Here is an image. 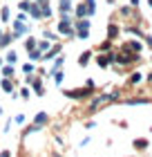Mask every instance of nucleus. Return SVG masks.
Returning a JSON list of instances; mask_svg holds the SVG:
<instances>
[{
	"label": "nucleus",
	"instance_id": "17",
	"mask_svg": "<svg viewBox=\"0 0 152 157\" xmlns=\"http://www.w3.org/2000/svg\"><path fill=\"white\" fill-rule=\"evenodd\" d=\"M38 56H40V49H38V52H32V56H29V59H32V61H36Z\"/></svg>",
	"mask_w": 152,
	"mask_h": 157
},
{
	"label": "nucleus",
	"instance_id": "19",
	"mask_svg": "<svg viewBox=\"0 0 152 157\" xmlns=\"http://www.w3.org/2000/svg\"><path fill=\"white\" fill-rule=\"evenodd\" d=\"M148 45H150V47H152V36H148Z\"/></svg>",
	"mask_w": 152,
	"mask_h": 157
},
{
	"label": "nucleus",
	"instance_id": "3",
	"mask_svg": "<svg viewBox=\"0 0 152 157\" xmlns=\"http://www.w3.org/2000/svg\"><path fill=\"white\" fill-rule=\"evenodd\" d=\"M112 61H114V54H101V56H98V65H101V67H107Z\"/></svg>",
	"mask_w": 152,
	"mask_h": 157
},
{
	"label": "nucleus",
	"instance_id": "8",
	"mask_svg": "<svg viewBox=\"0 0 152 157\" xmlns=\"http://www.w3.org/2000/svg\"><path fill=\"white\" fill-rule=\"evenodd\" d=\"M90 56H92L90 52H85V54L81 56V65H87V61H90Z\"/></svg>",
	"mask_w": 152,
	"mask_h": 157
},
{
	"label": "nucleus",
	"instance_id": "21",
	"mask_svg": "<svg viewBox=\"0 0 152 157\" xmlns=\"http://www.w3.org/2000/svg\"><path fill=\"white\" fill-rule=\"evenodd\" d=\"M0 63H2V59H0Z\"/></svg>",
	"mask_w": 152,
	"mask_h": 157
},
{
	"label": "nucleus",
	"instance_id": "18",
	"mask_svg": "<svg viewBox=\"0 0 152 157\" xmlns=\"http://www.w3.org/2000/svg\"><path fill=\"white\" fill-rule=\"evenodd\" d=\"M34 45H36V40H34V38L27 40V47H29V49H34Z\"/></svg>",
	"mask_w": 152,
	"mask_h": 157
},
{
	"label": "nucleus",
	"instance_id": "16",
	"mask_svg": "<svg viewBox=\"0 0 152 157\" xmlns=\"http://www.w3.org/2000/svg\"><path fill=\"white\" fill-rule=\"evenodd\" d=\"M2 90L9 92V90H11V83H9V81H2Z\"/></svg>",
	"mask_w": 152,
	"mask_h": 157
},
{
	"label": "nucleus",
	"instance_id": "9",
	"mask_svg": "<svg viewBox=\"0 0 152 157\" xmlns=\"http://www.w3.org/2000/svg\"><path fill=\"white\" fill-rule=\"evenodd\" d=\"M134 144H136V148H146V146H148V141H146V139H136Z\"/></svg>",
	"mask_w": 152,
	"mask_h": 157
},
{
	"label": "nucleus",
	"instance_id": "12",
	"mask_svg": "<svg viewBox=\"0 0 152 157\" xmlns=\"http://www.w3.org/2000/svg\"><path fill=\"white\" fill-rule=\"evenodd\" d=\"M117 32H119V29H117L114 25H112V27H107V34H110V36H117Z\"/></svg>",
	"mask_w": 152,
	"mask_h": 157
},
{
	"label": "nucleus",
	"instance_id": "14",
	"mask_svg": "<svg viewBox=\"0 0 152 157\" xmlns=\"http://www.w3.org/2000/svg\"><path fill=\"white\" fill-rule=\"evenodd\" d=\"M7 61H9V63L16 61V52H9V54H7Z\"/></svg>",
	"mask_w": 152,
	"mask_h": 157
},
{
	"label": "nucleus",
	"instance_id": "7",
	"mask_svg": "<svg viewBox=\"0 0 152 157\" xmlns=\"http://www.w3.org/2000/svg\"><path fill=\"white\" fill-rule=\"evenodd\" d=\"M52 74H54V81H56V83H61V81H63V72H58V70H54Z\"/></svg>",
	"mask_w": 152,
	"mask_h": 157
},
{
	"label": "nucleus",
	"instance_id": "10",
	"mask_svg": "<svg viewBox=\"0 0 152 157\" xmlns=\"http://www.w3.org/2000/svg\"><path fill=\"white\" fill-rule=\"evenodd\" d=\"M69 7H72V5H69V0H61V9H63V11H67Z\"/></svg>",
	"mask_w": 152,
	"mask_h": 157
},
{
	"label": "nucleus",
	"instance_id": "6",
	"mask_svg": "<svg viewBox=\"0 0 152 157\" xmlns=\"http://www.w3.org/2000/svg\"><path fill=\"white\" fill-rule=\"evenodd\" d=\"M34 90H36V94H38V97H40V94H45V90H43V83H40V81H36V83H34Z\"/></svg>",
	"mask_w": 152,
	"mask_h": 157
},
{
	"label": "nucleus",
	"instance_id": "5",
	"mask_svg": "<svg viewBox=\"0 0 152 157\" xmlns=\"http://www.w3.org/2000/svg\"><path fill=\"white\" fill-rule=\"evenodd\" d=\"M85 13H87V7H85V5H78V7H76V16H81V18H83Z\"/></svg>",
	"mask_w": 152,
	"mask_h": 157
},
{
	"label": "nucleus",
	"instance_id": "4",
	"mask_svg": "<svg viewBox=\"0 0 152 157\" xmlns=\"http://www.w3.org/2000/svg\"><path fill=\"white\" fill-rule=\"evenodd\" d=\"M45 121H47V115H45V112H40V115L36 117V124H34V126L38 128V126H43V124H45Z\"/></svg>",
	"mask_w": 152,
	"mask_h": 157
},
{
	"label": "nucleus",
	"instance_id": "2",
	"mask_svg": "<svg viewBox=\"0 0 152 157\" xmlns=\"http://www.w3.org/2000/svg\"><path fill=\"white\" fill-rule=\"evenodd\" d=\"M94 92V88H78V90H67L65 94L67 97H74V99H83V97H90Z\"/></svg>",
	"mask_w": 152,
	"mask_h": 157
},
{
	"label": "nucleus",
	"instance_id": "15",
	"mask_svg": "<svg viewBox=\"0 0 152 157\" xmlns=\"http://www.w3.org/2000/svg\"><path fill=\"white\" fill-rule=\"evenodd\" d=\"M2 72H5V76H13V70H11V67H9V65H7V67H5V70H2Z\"/></svg>",
	"mask_w": 152,
	"mask_h": 157
},
{
	"label": "nucleus",
	"instance_id": "1",
	"mask_svg": "<svg viewBox=\"0 0 152 157\" xmlns=\"http://www.w3.org/2000/svg\"><path fill=\"white\" fill-rule=\"evenodd\" d=\"M114 99H117V94H101V97H96V99H94V101H90L87 110H90V112H96L98 108H103L105 103H112Z\"/></svg>",
	"mask_w": 152,
	"mask_h": 157
},
{
	"label": "nucleus",
	"instance_id": "20",
	"mask_svg": "<svg viewBox=\"0 0 152 157\" xmlns=\"http://www.w3.org/2000/svg\"><path fill=\"white\" fill-rule=\"evenodd\" d=\"M150 7H152V0H150Z\"/></svg>",
	"mask_w": 152,
	"mask_h": 157
},
{
	"label": "nucleus",
	"instance_id": "13",
	"mask_svg": "<svg viewBox=\"0 0 152 157\" xmlns=\"http://www.w3.org/2000/svg\"><path fill=\"white\" fill-rule=\"evenodd\" d=\"M0 16H2V20H7V18H9V9H7V7H5V9L0 11Z\"/></svg>",
	"mask_w": 152,
	"mask_h": 157
},
{
	"label": "nucleus",
	"instance_id": "11",
	"mask_svg": "<svg viewBox=\"0 0 152 157\" xmlns=\"http://www.w3.org/2000/svg\"><path fill=\"white\" fill-rule=\"evenodd\" d=\"M130 81H132V83H139V81H141V72H134V74H132V78H130Z\"/></svg>",
	"mask_w": 152,
	"mask_h": 157
}]
</instances>
